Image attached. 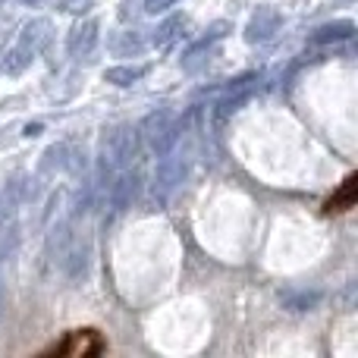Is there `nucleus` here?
Returning a JSON list of instances; mask_svg holds the SVG:
<instances>
[{
	"label": "nucleus",
	"instance_id": "f257e3e1",
	"mask_svg": "<svg viewBox=\"0 0 358 358\" xmlns=\"http://www.w3.org/2000/svg\"><path fill=\"white\" fill-rule=\"evenodd\" d=\"M138 155V129L136 126H113L101 138V167L126 170Z\"/></svg>",
	"mask_w": 358,
	"mask_h": 358
},
{
	"label": "nucleus",
	"instance_id": "f03ea898",
	"mask_svg": "<svg viewBox=\"0 0 358 358\" xmlns=\"http://www.w3.org/2000/svg\"><path fill=\"white\" fill-rule=\"evenodd\" d=\"M138 138H145V145H148L157 157L167 155V151L176 145V138H179V117L173 110L148 113L145 123L138 126Z\"/></svg>",
	"mask_w": 358,
	"mask_h": 358
},
{
	"label": "nucleus",
	"instance_id": "7ed1b4c3",
	"mask_svg": "<svg viewBox=\"0 0 358 358\" xmlns=\"http://www.w3.org/2000/svg\"><path fill=\"white\" fill-rule=\"evenodd\" d=\"M16 185H6V192L0 195V258L16 248V239H19V220H16Z\"/></svg>",
	"mask_w": 358,
	"mask_h": 358
},
{
	"label": "nucleus",
	"instance_id": "20e7f679",
	"mask_svg": "<svg viewBox=\"0 0 358 358\" xmlns=\"http://www.w3.org/2000/svg\"><path fill=\"white\" fill-rule=\"evenodd\" d=\"M280 25H283V16H280L277 6H258V10L252 13V19H248L245 38L252 44H264V41H271V38L277 35Z\"/></svg>",
	"mask_w": 358,
	"mask_h": 358
},
{
	"label": "nucleus",
	"instance_id": "39448f33",
	"mask_svg": "<svg viewBox=\"0 0 358 358\" xmlns=\"http://www.w3.org/2000/svg\"><path fill=\"white\" fill-rule=\"evenodd\" d=\"M98 38H101L98 19H82V22H76L73 29H69V38H66L69 57H76V60L88 57L94 50V44H98Z\"/></svg>",
	"mask_w": 358,
	"mask_h": 358
},
{
	"label": "nucleus",
	"instance_id": "423d86ee",
	"mask_svg": "<svg viewBox=\"0 0 358 358\" xmlns=\"http://www.w3.org/2000/svg\"><path fill=\"white\" fill-rule=\"evenodd\" d=\"M164 161L157 164V176H155V195H161V198H167L170 192L176 189L179 182H182V176H185V164H182V157H170V151L167 155H161Z\"/></svg>",
	"mask_w": 358,
	"mask_h": 358
},
{
	"label": "nucleus",
	"instance_id": "0eeeda50",
	"mask_svg": "<svg viewBox=\"0 0 358 358\" xmlns=\"http://www.w3.org/2000/svg\"><path fill=\"white\" fill-rule=\"evenodd\" d=\"M101 349H104V343H101V336L94 334V330H73L69 340L63 343V346H57L54 352H60V355H66V352L88 355V352H101Z\"/></svg>",
	"mask_w": 358,
	"mask_h": 358
},
{
	"label": "nucleus",
	"instance_id": "6e6552de",
	"mask_svg": "<svg viewBox=\"0 0 358 358\" xmlns=\"http://www.w3.org/2000/svg\"><path fill=\"white\" fill-rule=\"evenodd\" d=\"M50 29H54L50 19H31V22L22 29V35H19V44L29 48L31 54H41V50L50 44Z\"/></svg>",
	"mask_w": 358,
	"mask_h": 358
},
{
	"label": "nucleus",
	"instance_id": "1a4fd4ad",
	"mask_svg": "<svg viewBox=\"0 0 358 358\" xmlns=\"http://www.w3.org/2000/svg\"><path fill=\"white\" fill-rule=\"evenodd\" d=\"M136 192H138V173H123L110 185V208L126 210L132 204V198H136Z\"/></svg>",
	"mask_w": 358,
	"mask_h": 358
},
{
	"label": "nucleus",
	"instance_id": "9d476101",
	"mask_svg": "<svg viewBox=\"0 0 358 358\" xmlns=\"http://www.w3.org/2000/svg\"><path fill=\"white\" fill-rule=\"evenodd\" d=\"M355 35V22L340 19V22H327L321 29L311 31V44H330V41H349Z\"/></svg>",
	"mask_w": 358,
	"mask_h": 358
},
{
	"label": "nucleus",
	"instance_id": "9b49d317",
	"mask_svg": "<svg viewBox=\"0 0 358 358\" xmlns=\"http://www.w3.org/2000/svg\"><path fill=\"white\" fill-rule=\"evenodd\" d=\"M148 69H151L148 63H136V66H113V69H107V73H104V82L126 88V85H136L138 79H145V76H148Z\"/></svg>",
	"mask_w": 358,
	"mask_h": 358
},
{
	"label": "nucleus",
	"instance_id": "f8f14e48",
	"mask_svg": "<svg viewBox=\"0 0 358 358\" xmlns=\"http://www.w3.org/2000/svg\"><path fill=\"white\" fill-rule=\"evenodd\" d=\"M107 48H110L117 57H132V54H142L145 41L138 31H117V35L107 41Z\"/></svg>",
	"mask_w": 358,
	"mask_h": 358
},
{
	"label": "nucleus",
	"instance_id": "ddd939ff",
	"mask_svg": "<svg viewBox=\"0 0 358 358\" xmlns=\"http://www.w3.org/2000/svg\"><path fill=\"white\" fill-rule=\"evenodd\" d=\"M31 60H35V54H31L29 48H22V44L16 41L10 50H6V57H3V69H6L10 76H19Z\"/></svg>",
	"mask_w": 358,
	"mask_h": 358
},
{
	"label": "nucleus",
	"instance_id": "4468645a",
	"mask_svg": "<svg viewBox=\"0 0 358 358\" xmlns=\"http://www.w3.org/2000/svg\"><path fill=\"white\" fill-rule=\"evenodd\" d=\"M355 189H358L355 176H349L346 182H343V189L327 201V210H346V208H352V204H355Z\"/></svg>",
	"mask_w": 358,
	"mask_h": 358
},
{
	"label": "nucleus",
	"instance_id": "2eb2a0df",
	"mask_svg": "<svg viewBox=\"0 0 358 358\" xmlns=\"http://www.w3.org/2000/svg\"><path fill=\"white\" fill-rule=\"evenodd\" d=\"M185 25V19L182 16H170L167 22L161 25V29H157V35H155V44H161V48H167L170 41H173V38L179 35V29H182Z\"/></svg>",
	"mask_w": 358,
	"mask_h": 358
},
{
	"label": "nucleus",
	"instance_id": "dca6fc26",
	"mask_svg": "<svg viewBox=\"0 0 358 358\" xmlns=\"http://www.w3.org/2000/svg\"><path fill=\"white\" fill-rule=\"evenodd\" d=\"M321 302V292H302V296H286V305L292 311H311V305Z\"/></svg>",
	"mask_w": 358,
	"mask_h": 358
},
{
	"label": "nucleus",
	"instance_id": "f3484780",
	"mask_svg": "<svg viewBox=\"0 0 358 358\" xmlns=\"http://www.w3.org/2000/svg\"><path fill=\"white\" fill-rule=\"evenodd\" d=\"M176 0H145V10L148 13H164V10H170Z\"/></svg>",
	"mask_w": 358,
	"mask_h": 358
},
{
	"label": "nucleus",
	"instance_id": "a211bd4d",
	"mask_svg": "<svg viewBox=\"0 0 358 358\" xmlns=\"http://www.w3.org/2000/svg\"><path fill=\"white\" fill-rule=\"evenodd\" d=\"M57 3H60L63 10H69V13H79V10H85L88 6V0H57Z\"/></svg>",
	"mask_w": 358,
	"mask_h": 358
},
{
	"label": "nucleus",
	"instance_id": "6ab92c4d",
	"mask_svg": "<svg viewBox=\"0 0 358 358\" xmlns=\"http://www.w3.org/2000/svg\"><path fill=\"white\" fill-rule=\"evenodd\" d=\"M0 3H6V0H0ZM19 3H29V6H35V3H44V0H19Z\"/></svg>",
	"mask_w": 358,
	"mask_h": 358
},
{
	"label": "nucleus",
	"instance_id": "aec40b11",
	"mask_svg": "<svg viewBox=\"0 0 358 358\" xmlns=\"http://www.w3.org/2000/svg\"><path fill=\"white\" fill-rule=\"evenodd\" d=\"M0 308H3V286H0Z\"/></svg>",
	"mask_w": 358,
	"mask_h": 358
}]
</instances>
